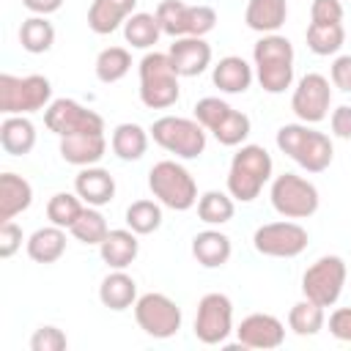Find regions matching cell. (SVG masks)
Masks as SVG:
<instances>
[{"label": "cell", "mask_w": 351, "mask_h": 351, "mask_svg": "<svg viewBox=\"0 0 351 351\" xmlns=\"http://www.w3.org/2000/svg\"><path fill=\"white\" fill-rule=\"evenodd\" d=\"M255 80L266 93H285L293 85V44L280 33H266L252 47Z\"/></svg>", "instance_id": "6da1fadb"}, {"label": "cell", "mask_w": 351, "mask_h": 351, "mask_svg": "<svg viewBox=\"0 0 351 351\" xmlns=\"http://www.w3.org/2000/svg\"><path fill=\"white\" fill-rule=\"evenodd\" d=\"M277 148L307 173H324L335 159L329 134L310 129V123H285L277 129Z\"/></svg>", "instance_id": "7a4b0ae2"}, {"label": "cell", "mask_w": 351, "mask_h": 351, "mask_svg": "<svg viewBox=\"0 0 351 351\" xmlns=\"http://www.w3.org/2000/svg\"><path fill=\"white\" fill-rule=\"evenodd\" d=\"M271 170H274V162L263 145H255V143L241 145L233 154L228 167L230 197L239 203H252L263 192V186L271 181Z\"/></svg>", "instance_id": "3957f363"}, {"label": "cell", "mask_w": 351, "mask_h": 351, "mask_svg": "<svg viewBox=\"0 0 351 351\" xmlns=\"http://www.w3.org/2000/svg\"><path fill=\"white\" fill-rule=\"evenodd\" d=\"M140 101L148 110H167L178 101L181 85L178 71L173 69L167 52H148L143 55L140 66Z\"/></svg>", "instance_id": "277c9868"}, {"label": "cell", "mask_w": 351, "mask_h": 351, "mask_svg": "<svg viewBox=\"0 0 351 351\" xmlns=\"http://www.w3.org/2000/svg\"><path fill=\"white\" fill-rule=\"evenodd\" d=\"M148 189L165 208L189 211L197 206V184L192 173L176 159H162L148 170Z\"/></svg>", "instance_id": "5b68a950"}, {"label": "cell", "mask_w": 351, "mask_h": 351, "mask_svg": "<svg viewBox=\"0 0 351 351\" xmlns=\"http://www.w3.org/2000/svg\"><path fill=\"white\" fill-rule=\"evenodd\" d=\"M195 118L200 121V126L206 132H211L217 137L219 145H228V148L244 145V140L252 132L250 115H244L241 110H233L219 96H203L195 104Z\"/></svg>", "instance_id": "8992f818"}, {"label": "cell", "mask_w": 351, "mask_h": 351, "mask_svg": "<svg viewBox=\"0 0 351 351\" xmlns=\"http://www.w3.org/2000/svg\"><path fill=\"white\" fill-rule=\"evenodd\" d=\"M52 104V82L44 74H0V110L5 115H30Z\"/></svg>", "instance_id": "52a82bcc"}, {"label": "cell", "mask_w": 351, "mask_h": 351, "mask_svg": "<svg viewBox=\"0 0 351 351\" xmlns=\"http://www.w3.org/2000/svg\"><path fill=\"white\" fill-rule=\"evenodd\" d=\"M148 132L159 148L176 154L178 159H197L206 151V129L200 126L197 118L162 115L151 123Z\"/></svg>", "instance_id": "ba28073f"}, {"label": "cell", "mask_w": 351, "mask_h": 351, "mask_svg": "<svg viewBox=\"0 0 351 351\" xmlns=\"http://www.w3.org/2000/svg\"><path fill=\"white\" fill-rule=\"evenodd\" d=\"M269 200H271V208L285 219H307L318 211V203H321L315 184L296 173L277 176L271 181Z\"/></svg>", "instance_id": "9c48e42d"}, {"label": "cell", "mask_w": 351, "mask_h": 351, "mask_svg": "<svg viewBox=\"0 0 351 351\" xmlns=\"http://www.w3.org/2000/svg\"><path fill=\"white\" fill-rule=\"evenodd\" d=\"M156 19L165 36H206L217 25V11L211 5H189L184 0H162L156 5Z\"/></svg>", "instance_id": "30bf717a"}, {"label": "cell", "mask_w": 351, "mask_h": 351, "mask_svg": "<svg viewBox=\"0 0 351 351\" xmlns=\"http://www.w3.org/2000/svg\"><path fill=\"white\" fill-rule=\"evenodd\" d=\"M346 277H348V269L340 255H321L302 274V293H304V299H310L321 307H332L343 293Z\"/></svg>", "instance_id": "8fae6325"}, {"label": "cell", "mask_w": 351, "mask_h": 351, "mask_svg": "<svg viewBox=\"0 0 351 351\" xmlns=\"http://www.w3.org/2000/svg\"><path fill=\"white\" fill-rule=\"evenodd\" d=\"M134 321L148 337L167 340L181 329L184 315H181V307L167 293L148 291V293L137 296V302H134Z\"/></svg>", "instance_id": "7c38bea8"}, {"label": "cell", "mask_w": 351, "mask_h": 351, "mask_svg": "<svg viewBox=\"0 0 351 351\" xmlns=\"http://www.w3.org/2000/svg\"><path fill=\"white\" fill-rule=\"evenodd\" d=\"M233 329V302L219 293L211 291L197 302V315H195V337L203 346H219L230 337Z\"/></svg>", "instance_id": "4fadbf2b"}, {"label": "cell", "mask_w": 351, "mask_h": 351, "mask_svg": "<svg viewBox=\"0 0 351 351\" xmlns=\"http://www.w3.org/2000/svg\"><path fill=\"white\" fill-rule=\"evenodd\" d=\"M44 126L58 134V137H69V134H99L104 132V118L88 107H82L74 99H55L47 110H44Z\"/></svg>", "instance_id": "5bb4252c"}, {"label": "cell", "mask_w": 351, "mask_h": 351, "mask_svg": "<svg viewBox=\"0 0 351 351\" xmlns=\"http://www.w3.org/2000/svg\"><path fill=\"white\" fill-rule=\"evenodd\" d=\"M307 230L293 219L266 222L252 236V247L266 258H296L307 250Z\"/></svg>", "instance_id": "9a60e30c"}, {"label": "cell", "mask_w": 351, "mask_h": 351, "mask_svg": "<svg viewBox=\"0 0 351 351\" xmlns=\"http://www.w3.org/2000/svg\"><path fill=\"white\" fill-rule=\"evenodd\" d=\"M329 107H332V88H329V80L318 71H310L304 74L296 88H293V96H291V110L293 115L302 121V123H321L326 115H329Z\"/></svg>", "instance_id": "2e32d148"}, {"label": "cell", "mask_w": 351, "mask_h": 351, "mask_svg": "<svg viewBox=\"0 0 351 351\" xmlns=\"http://www.w3.org/2000/svg\"><path fill=\"white\" fill-rule=\"evenodd\" d=\"M236 337L241 348H280L285 343V326L271 313H250L236 326Z\"/></svg>", "instance_id": "e0dca14e"}, {"label": "cell", "mask_w": 351, "mask_h": 351, "mask_svg": "<svg viewBox=\"0 0 351 351\" xmlns=\"http://www.w3.org/2000/svg\"><path fill=\"white\" fill-rule=\"evenodd\" d=\"M167 58L178 77H197L211 66V44L200 36H181L173 38Z\"/></svg>", "instance_id": "ac0fdd59"}, {"label": "cell", "mask_w": 351, "mask_h": 351, "mask_svg": "<svg viewBox=\"0 0 351 351\" xmlns=\"http://www.w3.org/2000/svg\"><path fill=\"white\" fill-rule=\"evenodd\" d=\"M74 192L82 197L85 206H107L115 197V178L110 176V170L104 167H80V173L74 176Z\"/></svg>", "instance_id": "d6986e66"}, {"label": "cell", "mask_w": 351, "mask_h": 351, "mask_svg": "<svg viewBox=\"0 0 351 351\" xmlns=\"http://www.w3.org/2000/svg\"><path fill=\"white\" fill-rule=\"evenodd\" d=\"M134 5L137 0H90L88 27L96 36H110L134 14Z\"/></svg>", "instance_id": "ffe728a7"}, {"label": "cell", "mask_w": 351, "mask_h": 351, "mask_svg": "<svg viewBox=\"0 0 351 351\" xmlns=\"http://www.w3.org/2000/svg\"><path fill=\"white\" fill-rule=\"evenodd\" d=\"M107 154V137L99 134H69L60 137V156L74 167H90Z\"/></svg>", "instance_id": "44dd1931"}, {"label": "cell", "mask_w": 351, "mask_h": 351, "mask_svg": "<svg viewBox=\"0 0 351 351\" xmlns=\"http://www.w3.org/2000/svg\"><path fill=\"white\" fill-rule=\"evenodd\" d=\"M211 80L222 93H244L255 80V66H250L241 55H225L214 66Z\"/></svg>", "instance_id": "7402d4cb"}, {"label": "cell", "mask_w": 351, "mask_h": 351, "mask_svg": "<svg viewBox=\"0 0 351 351\" xmlns=\"http://www.w3.org/2000/svg\"><path fill=\"white\" fill-rule=\"evenodd\" d=\"M140 252V241L137 233L132 228H115L104 236V241L99 244V255L110 269H126L134 263Z\"/></svg>", "instance_id": "603a6c76"}, {"label": "cell", "mask_w": 351, "mask_h": 351, "mask_svg": "<svg viewBox=\"0 0 351 351\" xmlns=\"http://www.w3.org/2000/svg\"><path fill=\"white\" fill-rule=\"evenodd\" d=\"M192 255L195 261L203 266V269H219L230 261L233 255V244H230V236H225L222 230H200L195 233L192 239Z\"/></svg>", "instance_id": "cb8c5ba5"}, {"label": "cell", "mask_w": 351, "mask_h": 351, "mask_svg": "<svg viewBox=\"0 0 351 351\" xmlns=\"http://www.w3.org/2000/svg\"><path fill=\"white\" fill-rule=\"evenodd\" d=\"M288 19V0H247L244 22L250 30L266 36L277 33Z\"/></svg>", "instance_id": "d4e9b609"}, {"label": "cell", "mask_w": 351, "mask_h": 351, "mask_svg": "<svg viewBox=\"0 0 351 351\" xmlns=\"http://www.w3.org/2000/svg\"><path fill=\"white\" fill-rule=\"evenodd\" d=\"M30 203H33L30 181L16 173H3L0 176V222H8L16 214L27 211Z\"/></svg>", "instance_id": "484cf974"}, {"label": "cell", "mask_w": 351, "mask_h": 351, "mask_svg": "<svg viewBox=\"0 0 351 351\" xmlns=\"http://www.w3.org/2000/svg\"><path fill=\"white\" fill-rule=\"evenodd\" d=\"M99 302L104 307L115 310V313L134 307V302H137V282H134V277H129L123 269H112L101 280V285H99Z\"/></svg>", "instance_id": "4316f807"}, {"label": "cell", "mask_w": 351, "mask_h": 351, "mask_svg": "<svg viewBox=\"0 0 351 351\" xmlns=\"http://www.w3.org/2000/svg\"><path fill=\"white\" fill-rule=\"evenodd\" d=\"M0 145L11 156H27L36 145V126L27 115H5L0 123Z\"/></svg>", "instance_id": "83f0119b"}, {"label": "cell", "mask_w": 351, "mask_h": 351, "mask_svg": "<svg viewBox=\"0 0 351 351\" xmlns=\"http://www.w3.org/2000/svg\"><path fill=\"white\" fill-rule=\"evenodd\" d=\"M148 137H151L148 129H143L140 123L126 121V123H118V126L112 129L110 148H112V154H115L121 162H137V159H143L145 151H148Z\"/></svg>", "instance_id": "f1b7e54d"}, {"label": "cell", "mask_w": 351, "mask_h": 351, "mask_svg": "<svg viewBox=\"0 0 351 351\" xmlns=\"http://www.w3.org/2000/svg\"><path fill=\"white\" fill-rule=\"evenodd\" d=\"M25 247H27L30 261H36V263H55L66 252V228H58V225L49 222L47 228L33 230Z\"/></svg>", "instance_id": "f546056e"}, {"label": "cell", "mask_w": 351, "mask_h": 351, "mask_svg": "<svg viewBox=\"0 0 351 351\" xmlns=\"http://www.w3.org/2000/svg\"><path fill=\"white\" fill-rule=\"evenodd\" d=\"M19 44H22V49L30 52V55H44V52H49L52 44H55V27H52V22H49L47 16H41V14L27 16V19L19 25Z\"/></svg>", "instance_id": "4dcf8cb0"}, {"label": "cell", "mask_w": 351, "mask_h": 351, "mask_svg": "<svg viewBox=\"0 0 351 351\" xmlns=\"http://www.w3.org/2000/svg\"><path fill=\"white\" fill-rule=\"evenodd\" d=\"M162 36V27H159V19L156 14H148V11H134L126 22H123V38L126 44H132L134 49H151Z\"/></svg>", "instance_id": "1f68e13d"}, {"label": "cell", "mask_w": 351, "mask_h": 351, "mask_svg": "<svg viewBox=\"0 0 351 351\" xmlns=\"http://www.w3.org/2000/svg\"><path fill=\"white\" fill-rule=\"evenodd\" d=\"M129 69H132V55L126 47H107L96 55V63H93L96 80L104 85L121 82L129 74Z\"/></svg>", "instance_id": "d6a6232c"}, {"label": "cell", "mask_w": 351, "mask_h": 351, "mask_svg": "<svg viewBox=\"0 0 351 351\" xmlns=\"http://www.w3.org/2000/svg\"><path fill=\"white\" fill-rule=\"evenodd\" d=\"M326 326V315H324V307L310 302V299H302L296 302L291 310H288V329L299 337H313L318 335L321 329Z\"/></svg>", "instance_id": "836d02e7"}, {"label": "cell", "mask_w": 351, "mask_h": 351, "mask_svg": "<svg viewBox=\"0 0 351 351\" xmlns=\"http://www.w3.org/2000/svg\"><path fill=\"white\" fill-rule=\"evenodd\" d=\"M304 38H307V49L313 55H321V58L324 55H337L340 47L346 44V27H343V22H337V25H315V22H310Z\"/></svg>", "instance_id": "e575fe53"}, {"label": "cell", "mask_w": 351, "mask_h": 351, "mask_svg": "<svg viewBox=\"0 0 351 351\" xmlns=\"http://www.w3.org/2000/svg\"><path fill=\"white\" fill-rule=\"evenodd\" d=\"M233 214H236V203H233L230 192L211 189L197 197V217L206 225H225L233 219Z\"/></svg>", "instance_id": "d590c367"}, {"label": "cell", "mask_w": 351, "mask_h": 351, "mask_svg": "<svg viewBox=\"0 0 351 351\" xmlns=\"http://www.w3.org/2000/svg\"><path fill=\"white\" fill-rule=\"evenodd\" d=\"M126 228H132L137 236H148L162 228V203L159 200H134L126 208Z\"/></svg>", "instance_id": "8d00e7d4"}, {"label": "cell", "mask_w": 351, "mask_h": 351, "mask_svg": "<svg viewBox=\"0 0 351 351\" xmlns=\"http://www.w3.org/2000/svg\"><path fill=\"white\" fill-rule=\"evenodd\" d=\"M69 230H71V236H74L77 241L90 244V247H99V244L104 241V236L110 233L107 219H104V214H101L96 206H85L82 214H80V219H77Z\"/></svg>", "instance_id": "74e56055"}, {"label": "cell", "mask_w": 351, "mask_h": 351, "mask_svg": "<svg viewBox=\"0 0 351 351\" xmlns=\"http://www.w3.org/2000/svg\"><path fill=\"white\" fill-rule=\"evenodd\" d=\"M82 208H85V203H82V197L74 192H55L52 197H49V203H47V219L52 222V225H58V228H71L77 219H80V214H82Z\"/></svg>", "instance_id": "f35d334b"}, {"label": "cell", "mask_w": 351, "mask_h": 351, "mask_svg": "<svg viewBox=\"0 0 351 351\" xmlns=\"http://www.w3.org/2000/svg\"><path fill=\"white\" fill-rule=\"evenodd\" d=\"M69 346V337L63 329L47 324V326H38L33 335H30V351H63Z\"/></svg>", "instance_id": "ab89813d"}, {"label": "cell", "mask_w": 351, "mask_h": 351, "mask_svg": "<svg viewBox=\"0 0 351 351\" xmlns=\"http://www.w3.org/2000/svg\"><path fill=\"white\" fill-rule=\"evenodd\" d=\"M310 22H315V25H337V22H343V3L340 0H313Z\"/></svg>", "instance_id": "60d3db41"}, {"label": "cell", "mask_w": 351, "mask_h": 351, "mask_svg": "<svg viewBox=\"0 0 351 351\" xmlns=\"http://www.w3.org/2000/svg\"><path fill=\"white\" fill-rule=\"evenodd\" d=\"M19 247H22V228L14 219L0 222V258H11Z\"/></svg>", "instance_id": "b9f144b4"}, {"label": "cell", "mask_w": 351, "mask_h": 351, "mask_svg": "<svg viewBox=\"0 0 351 351\" xmlns=\"http://www.w3.org/2000/svg\"><path fill=\"white\" fill-rule=\"evenodd\" d=\"M329 80L337 90L351 93V55H337L329 66Z\"/></svg>", "instance_id": "7bdbcfd3"}, {"label": "cell", "mask_w": 351, "mask_h": 351, "mask_svg": "<svg viewBox=\"0 0 351 351\" xmlns=\"http://www.w3.org/2000/svg\"><path fill=\"white\" fill-rule=\"evenodd\" d=\"M329 332H332V337L351 343V307H337L329 315Z\"/></svg>", "instance_id": "ee69618b"}, {"label": "cell", "mask_w": 351, "mask_h": 351, "mask_svg": "<svg viewBox=\"0 0 351 351\" xmlns=\"http://www.w3.org/2000/svg\"><path fill=\"white\" fill-rule=\"evenodd\" d=\"M329 126H332V134H335V137L351 140V107H348V104L335 107L332 115H329Z\"/></svg>", "instance_id": "f6af8a7d"}, {"label": "cell", "mask_w": 351, "mask_h": 351, "mask_svg": "<svg viewBox=\"0 0 351 351\" xmlns=\"http://www.w3.org/2000/svg\"><path fill=\"white\" fill-rule=\"evenodd\" d=\"M22 5H25L27 11H33V14L47 16V14H55V11L63 5V0H22Z\"/></svg>", "instance_id": "bcb514c9"}]
</instances>
